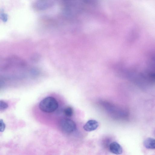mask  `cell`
Listing matches in <instances>:
<instances>
[{
  "mask_svg": "<svg viewBox=\"0 0 155 155\" xmlns=\"http://www.w3.org/2000/svg\"><path fill=\"white\" fill-rule=\"evenodd\" d=\"M39 108L43 112L49 113L55 111L58 107L57 100L52 97H48L42 100L39 105Z\"/></svg>",
  "mask_w": 155,
  "mask_h": 155,
  "instance_id": "6da1fadb",
  "label": "cell"
},
{
  "mask_svg": "<svg viewBox=\"0 0 155 155\" xmlns=\"http://www.w3.org/2000/svg\"><path fill=\"white\" fill-rule=\"evenodd\" d=\"M59 125L61 130L66 133H71L75 129L76 125L74 122L68 118H63L59 122Z\"/></svg>",
  "mask_w": 155,
  "mask_h": 155,
  "instance_id": "7a4b0ae2",
  "label": "cell"
},
{
  "mask_svg": "<svg viewBox=\"0 0 155 155\" xmlns=\"http://www.w3.org/2000/svg\"><path fill=\"white\" fill-rule=\"evenodd\" d=\"M109 150L111 153L116 155L120 154L123 152L121 146L118 143L115 142H112L110 144Z\"/></svg>",
  "mask_w": 155,
  "mask_h": 155,
  "instance_id": "3957f363",
  "label": "cell"
},
{
  "mask_svg": "<svg viewBox=\"0 0 155 155\" xmlns=\"http://www.w3.org/2000/svg\"><path fill=\"white\" fill-rule=\"evenodd\" d=\"M98 126V124L95 120H91L87 122L83 127L84 129L87 131H91L96 130Z\"/></svg>",
  "mask_w": 155,
  "mask_h": 155,
  "instance_id": "277c9868",
  "label": "cell"
},
{
  "mask_svg": "<svg viewBox=\"0 0 155 155\" xmlns=\"http://www.w3.org/2000/svg\"><path fill=\"white\" fill-rule=\"evenodd\" d=\"M52 3L48 1H38L34 3V7L36 9L41 10L46 9L52 5Z\"/></svg>",
  "mask_w": 155,
  "mask_h": 155,
  "instance_id": "5b68a950",
  "label": "cell"
},
{
  "mask_svg": "<svg viewBox=\"0 0 155 155\" xmlns=\"http://www.w3.org/2000/svg\"><path fill=\"white\" fill-rule=\"evenodd\" d=\"M144 146L148 149H155V139L148 138L146 139L143 143Z\"/></svg>",
  "mask_w": 155,
  "mask_h": 155,
  "instance_id": "8992f818",
  "label": "cell"
},
{
  "mask_svg": "<svg viewBox=\"0 0 155 155\" xmlns=\"http://www.w3.org/2000/svg\"><path fill=\"white\" fill-rule=\"evenodd\" d=\"M64 114L67 117H71L73 113V110L70 107H67L64 109L63 110Z\"/></svg>",
  "mask_w": 155,
  "mask_h": 155,
  "instance_id": "52a82bcc",
  "label": "cell"
},
{
  "mask_svg": "<svg viewBox=\"0 0 155 155\" xmlns=\"http://www.w3.org/2000/svg\"><path fill=\"white\" fill-rule=\"evenodd\" d=\"M8 104L3 101H0V110L1 111L4 110L8 108Z\"/></svg>",
  "mask_w": 155,
  "mask_h": 155,
  "instance_id": "ba28073f",
  "label": "cell"
},
{
  "mask_svg": "<svg viewBox=\"0 0 155 155\" xmlns=\"http://www.w3.org/2000/svg\"><path fill=\"white\" fill-rule=\"evenodd\" d=\"M5 128V124L3 120L0 119V131L2 132L4 131Z\"/></svg>",
  "mask_w": 155,
  "mask_h": 155,
  "instance_id": "9c48e42d",
  "label": "cell"
},
{
  "mask_svg": "<svg viewBox=\"0 0 155 155\" xmlns=\"http://www.w3.org/2000/svg\"><path fill=\"white\" fill-rule=\"evenodd\" d=\"M1 15L2 20L4 21H5L7 20V15L4 13H2Z\"/></svg>",
  "mask_w": 155,
  "mask_h": 155,
  "instance_id": "30bf717a",
  "label": "cell"
}]
</instances>
